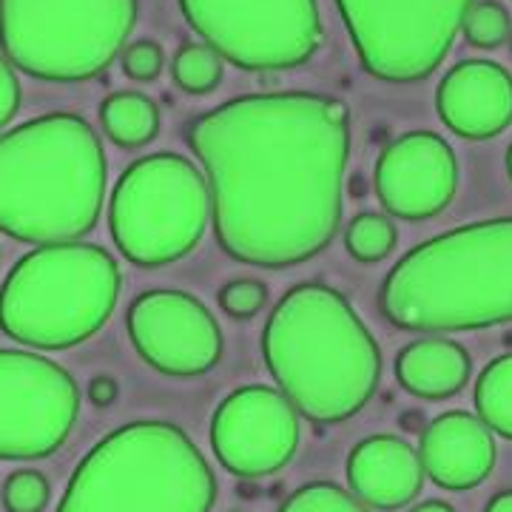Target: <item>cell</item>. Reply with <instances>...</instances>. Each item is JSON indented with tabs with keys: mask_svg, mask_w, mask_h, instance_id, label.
<instances>
[{
	"mask_svg": "<svg viewBox=\"0 0 512 512\" xmlns=\"http://www.w3.org/2000/svg\"><path fill=\"white\" fill-rule=\"evenodd\" d=\"M188 148L208 177L217 242L237 262L291 268L333 242L350 160L342 100L245 94L200 114L188 126Z\"/></svg>",
	"mask_w": 512,
	"mask_h": 512,
	"instance_id": "1",
	"label": "cell"
},
{
	"mask_svg": "<svg viewBox=\"0 0 512 512\" xmlns=\"http://www.w3.org/2000/svg\"><path fill=\"white\" fill-rule=\"evenodd\" d=\"M262 356L279 393L319 424L353 419L382 379L373 333L348 299L322 282H302L276 302Z\"/></svg>",
	"mask_w": 512,
	"mask_h": 512,
	"instance_id": "2",
	"label": "cell"
},
{
	"mask_svg": "<svg viewBox=\"0 0 512 512\" xmlns=\"http://www.w3.org/2000/svg\"><path fill=\"white\" fill-rule=\"evenodd\" d=\"M106 151L89 120L55 111L0 134V231L32 245L86 237L103 211Z\"/></svg>",
	"mask_w": 512,
	"mask_h": 512,
	"instance_id": "3",
	"label": "cell"
},
{
	"mask_svg": "<svg viewBox=\"0 0 512 512\" xmlns=\"http://www.w3.org/2000/svg\"><path fill=\"white\" fill-rule=\"evenodd\" d=\"M379 305L390 325L413 333L512 322V217L470 222L416 245L384 276Z\"/></svg>",
	"mask_w": 512,
	"mask_h": 512,
	"instance_id": "4",
	"label": "cell"
},
{
	"mask_svg": "<svg viewBox=\"0 0 512 512\" xmlns=\"http://www.w3.org/2000/svg\"><path fill=\"white\" fill-rule=\"evenodd\" d=\"M217 478L171 421H131L77 464L57 512H211Z\"/></svg>",
	"mask_w": 512,
	"mask_h": 512,
	"instance_id": "5",
	"label": "cell"
},
{
	"mask_svg": "<svg viewBox=\"0 0 512 512\" xmlns=\"http://www.w3.org/2000/svg\"><path fill=\"white\" fill-rule=\"evenodd\" d=\"M117 299L120 268L106 248L40 245L0 285V330L29 348H74L109 322Z\"/></svg>",
	"mask_w": 512,
	"mask_h": 512,
	"instance_id": "6",
	"label": "cell"
},
{
	"mask_svg": "<svg viewBox=\"0 0 512 512\" xmlns=\"http://www.w3.org/2000/svg\"><path fill=\"white\" fill-rule=\"evenodd\" d=\"M140 0H0V49L29 77L83 83L123 55Z\"/></svg>",
	"mask_w": 512,
	"mask_h": 512,
	"instance_id": "7",
	"label": "cell"
},
{
	"mask_svg": "<svg viewBox=\"0 0 512 512\" xmlns=\"http://www.w3.org/2000/svg\"><path fill=\"white\" fill-rule=\"evenodd\" d=\"M211 220V191L202 171L180 154H148L114 185L111 237L128 262L157 268L197 248Z\"/></svg>",
	"mask_w": 512,
	"mask_h": 512,
	"instance_id": "8",
	"label": "cell"
},
{
	"mask_svg": "<svg viewBox=\"0 0 512 512\" xmlns=\"http://www.w3.org/2000/svg\"><path fill=\"white\" fill-rule=\"evenodd\" d=\"M476 0H336L359 63L384 83H419L453 49Z\"/></svg>",
	"mask_w": 512,
	"mask_h": 512,
	"instance_id": "9",
	"label": "cell"
},
{
	"mask_svg": "<svg viewBox=\"0 0 512 512\" xmlns=\"http://www.w3.org/2000/svg\"><path fill=\"white\" fill-rule=\"evenodd\" d=\"M185 20L220 57L245 72H282L322 46L316 0H180Z\"/></svg>",
	"mask_w": 512,
	"mask_h": 512,
	"instance_id": "10",
	"label": "cell"
},
{
	"mask_svg": "<svg viewBox=\"0 0 512 512\" xmlns=\"http://www.w3.org/2000/svg\"><path fill=\"white\" fill-rule=\"evenodd\" d=\"M80 413L74 376L52 359L0 350V458L35 461L57 453Z\"/></svg>",
	"mask_w": 512,
	"mask_h": 512,
	"instance_id": "11",
	"label": "cell"
},
{
	"mask_svg": "<svg viewBox=\"0 0 512 512\" xmlns=\"http://www.w3.org/2000/svg\"><path fill=\"white\" fill-rule=\"evenodd\" d=\"M211 447L234 476H274L299 450V413L268 384L239 387L214 413Z\"/></svg>",
	"mask_w": 512,
	"mask_h": 512,
	"instance_id": "12",
	"label": "cell"
},
{
	"mask_svg": "<svg viewBox=\"0 0 512 512\" xmlns=\"http://www.w3.org/2000/svg\"><path fill=\"white\" fill-rule=\"evenodd\" d=\"M128 336L154 370L194 379L214 370L222 356V330L197 296L146 291L128 308Z\"/></svg>",
	"mask_w": 512,
	"mask_h": 512,
	"instance_id": "13",
	"label": "cell"
},
{
	"mask_svg": "<svg viewBox=\"0 0 512 512\" xmlns=\"http://www.w3.org/2000/svg\"><path fill=\"white\" fill-rule=\"evenodd\" d=\"M456 188V151L433 131L402 134L376 160V194L393 217L430 220L453 202Z\"/></svg>",
	"mask_w": 512,
	"mask_h": 512,
	"instance_id": "14",
	"label": "cell"
},
{
	"mask_svg": "<svg viewBox=\"0 0 512 512\" xmlns=\"http://www.w3.org/2000/svg\"><path fill=\"white\" fill-rule=\"evenodd\" d=\"M436 106L458 137H498L512 123V74L493 60H461L439 83Z\"/></svg>",
	"mask_w": 512,
	"mask_h": 512,
	"instance_id": "15",
	"label": "cell"
},
{
	"mask_svg": "<svg viewBox=\"0 0 512 512\" xmlns=\"http://www.w3.org/2000/svg\"><path fill=\"white\" fill-rule=\"evenodd\" d=\"M495 456L498 450L493 430L464 410L444 413L421 433L419 458L424 476H430L433 484L450 493H467L487 481L495 467Z\"/></svg>",
	"mask_w": 512,
	"mask_h": 512,
	"instance_id": "16",
	"label": "cell"
},
{
	"mask_svg": "<svg viewBox=\"0 0 512 512\" xmlns=\"http://www.w3.org/2000/svg\"><path fill=\"white\" fill-rule=\"evenodd\" d=\"M348 484L367 507L402 510L419 498L424 484L419 450L396 436L362 439L348 456Z\"/></svg>",
	"mask_w": 512,
	"mask_h": 512,
	"instance_id": "17",
	"label": "cell"
},
{
	"mask_svg": "<svg viewBox=\"0 0 512 512\" xmlns=\"http://www.w3.org/2000/svg\"><path fill=\"white\" fill-rule=\"evenodd\" d=\"M470 353L450 339H419L396 356V379L416 399L441 402L470 382Z\"/></svg>",
	"mask_w": 512,
	"mask_h": 512,
	"instance_id": "18",
	"label": "cell"
},
{
	"mask_svg": "<svg viewBox=\"0 0 512 512\" xmlns=\"http://www.w3.org/2000/svg\"><path fill=\"white\" fill-rule=\"evenodd\" d=\"M100 123L114 146L143 148L160 134V109L146 94L117 92L103 100Z\"/></svg>",
	"mask_w": 512,
	"mask_h": 512,
	"instance_id": "19",
	"label": "cell"
},
{
	"mask_svg": "<svg viewBox=\"0 0 512 512\" xmlns=\"http://www.w3.org/2000/svg\"><path fill=\"white\" fill-rule=\"evenodd\" d=\"M473 402L478 419L501 439H512V353L498 356L481 370Z\"/></svg>",
	"mask_w": 512,
	"mask_h": 512,
	"instance_id": "20",
	"label": "cell"
},
{
	"mask_svg": "<svg viewBox=\"0 0 512 512\" xmlns=\"http://www.w3.org/2000/svg\"><path fill=\"white\" fill-rule=\"evenodd\" d=\"M174 83L188 94H211L222 83V57L205 43H185L174 55Z\"/></svg>",
	"mask_w": 512,
	"mask_h": 512,
	"instance_id": "21",
	"label": "cell"
},
{
	"mask_svg": "<svg viewBox=\"0 0 512 512\" xmlns=\"http://www.w3.org/2000/svg\"><path fill=\"white\" fill-rule=\"evenodd\" d=\"M396 225L382 214H359L345 231V245L359 262H382L396 248Z\"/></svg>",
	"mask_w": 512,
	"mask_h": 512,
	"instance_id": "22",
	"label": "cell"
},
{
	"mask_svg": "<svg viewBox=\"0 0 512 512\" xmlns=\"http://www.w3.org/2000/svg\"><path fill=\"white\" fill-rule=\"evenodd\" d=\"M279 512H370V507L333 481H313L299 487Z\"/></svg>",
	"mask_w": 512,
	"mask_h": 512,
	"instance_id": "23",
	"label": "cell"
},
{
	"mask_svg": "<svg viewBox=\"0 0 512 512\" xmlns=\"http://www.w3.org/2000/svg\"><path fill=\"white\" fill-rule=\"evenodd\" d=\"M461 32L467 37V43L476 49H498L512 35L510 12L498 0L473 3V9L464 18Z\"/></svg>",
	"mask_w": 512,
	"mask_h": 512,
	"instance_id": "24",
	"label": "cell"
},
{
	"mask_svg": "<svg viewBox=\"0 0 512 512\" xmlns=\"http://www.w3.org/2000/svg\"><path fill=\"white\" fill-rule=\"evenodd\" d=\"M49 481L37 470H18L3 484V507L6 512H43L49 507Z\"/></svg>",
	"mask_w": 512,
	"mask_h": 512,
	"instance_id": "25",
	"label": "cell"
},
{
	"mask_svg": "<svg viewBox=\"0 0 512 512\" xmlns=\"http://www.w3.org/2000/svg\"><path fill=\"white\" fill-rule=\"evenodd\" d=\"M268 288L259 279H234L220 291V308L234 319H251L265 308Z\"/></svg>",
	"mask_w": 512,
	"mask_h": 512,
	"instance_id": "26",
	"label": "cell"
},
{
	"mask_svg": "<svg viewBox=\"0 0 512 512\" xmlns=\"http://www.w3.org/2000/svg\"><path fill=\"white\" fill-rule=\"evenodd\" d=\"M120 63H123V72H126L131 80L151 83V80H157V77L163 74V46L154 43V40H137V43H131V46L123 49Z\"/></svg>",
	"mask_w": 512,
	"mask_h": 512,
	"instance_id": "27",
	"label": "cell"
},
{
	"mask_svg": "<svg viewBox=\"0 0 512 512\" xmlns=\"http://www.w3.org/2000/svg\"><path fill=\"white\" fill-rule=\"evenodd\" d=\"M20 109V80L15 66L0 52V128L9 126V120Z\"/></svg>",
	"mask_w": 512,
	"mask_h": 512,
	"instance_id": "28",
	"label": "cell"
},
{
	"mask_svg": "<svg viewBox=\"0 0 512 512\" xmlns=\"http://www.w3.org/2000/svg\"><path fill=\"white\" fill-rule=\"evenodd\" d=\"M89 399H92L97 407L111 404L117 399V382L109 379V376H97V379H92V384H89Z\"/></svg>",
	"mask_w": 512,
	"mask_h": 512,
	"instance_id": "29",
	"label": "cell"
},
{
	"mask_svg": "<svg viewBox=\"0 0 512 512\" xmlns=\"http://www.w3.org/2000/svg\"><path fill=\"white\" fill-rule=\"evenodd\" d=\"M484 512H512V490H501L498 495H493Z\"/></svg>",
	"mask_w": 512,
	"mask_h": 512,
	"instance_id": "30",
	"label": "cell"
},
{
	"mask_svg": "<svg viewBox=\"0 0 512 512\" xmlns=\"http://www.w3.org/2000/svg\"><path fill=\"white\" fill-rule=\"evenodd\" d=\"M410 512H456L447 501H424V504H419L416 510Z\"/></svg>",
	"mask_w": 512,
	"mask_h": 512,
	"instance_id": "31",
	"label": "cell"
},
{
	"mask_svg": "<svg viewBox=\"0 0 512 512\" xmlns=\"http://www.w3.org/2000/svg\"><path fill=\"white\" fill-rule=\"evenodd\" d=\"M507 174H510V180H512V146L510 151H507Z\"/></svg>",
	"mask_w": 512,
	"mask_h": 512,
	"instance_id": "32",
	"label": "cell"
},
{
	"mask_svg": "<svg viewBox=\"0 0 512 512\" xmlns=\"http://www.w3.org/2000/svg\"><path fill=\"white\" fill-rule=\"evenodd\" d=\"M510 37H512V35H510Z\"/></svg>",
	"mask_w": 512,
	"mask_h": 512,
	"instance_id": "33",
	"label": "cell"
}]
</instances>
